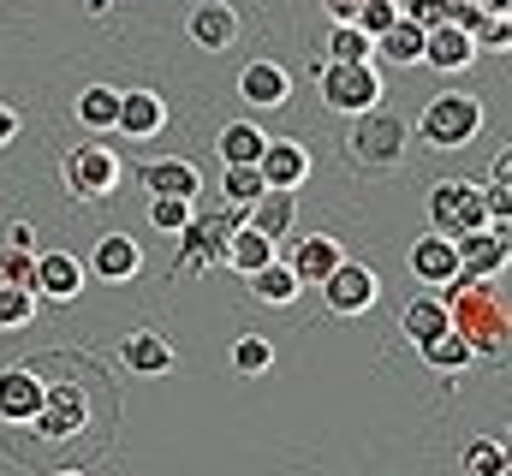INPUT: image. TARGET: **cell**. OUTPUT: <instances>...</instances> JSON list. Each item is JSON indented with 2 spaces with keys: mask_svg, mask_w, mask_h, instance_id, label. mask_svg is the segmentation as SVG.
<instances>
[{
  "mask_svg": "<svg viewBox=\"0 0 512 476\" xmlns=\"http://www.w3.org/2000/svg\"><path fill=\"white\" fill-rule=\"evenodd\" d=\"M435 298L447 304V322H453V334L471 346V357H501V346H507V298L489 304L483 280H471V274H459V280L441 286Z\"/></svg>",
  "mask_w": 512,
  "mask_h": 476,
  "instance_id": "obj_1",
  "label": "cell"
},
{
  "mask_svg": "<svg viewBox=\"0 0 512 476\" xmlns=\"http://www.w3.org/2000/svg\"><path fill=\"white\" fill-rule=\"evenodd\" d=\"M483 119H489L483 114V96H471V90H441V96L423 102L417 137H423L429 149H465V143H477Z\"/></svg>",
  "mask_w": 512,
  "mask_h": 476,
  "instance_id": "obj_2",
  "label": "cell"
},
{
  "mask_svg": "<svg viewBox=\"0 0 512 476\" xmlns=\"http://www.w3.org/2000/svg\"><path fill=\"white\" fill-rule=\"evenodd\" d=\"M489 227V197L483 185L471 179H441L429 191V233L441 238H465V233H483Z\"/></svg>",
  "mask_w": 512,
  "mask_h": 476,
  "instance_id": "obj_3",
  "label": "cell"
},
{
  "mask_svg": "<svg viewBox=\"0 0 512 476\" xmlns=\"http://www.w3.org/2000/svg\"><path fill=\"white\" fill-rule=\"evenodd\" d=\"M322 102L334 114H370L382 108V72L376 60H322Z\"/></svg>",
  "mask_w": 512,
  "mask_h": 476,
  "instance_id": "obj_4",
  "label": "cell"
},
{
  "mask_svg": "<svg viewBox=\"0 0 512 476\" xmlns=\"http://www.w3.org/2000/svg\"><path fill=\"white\" fill-rule=\"evenodd\" d=\"M60 173H66V191L78 197V203H102V197H114L120 191V155L108 149V143H78V149H66V161H60Z\"/></svg>",
  "mask_w": 512,
  "mask_h": 476,
  "instance_id": "obj_5",
  "label": "cell"
},
{
  "mask_svg": "<svg viewBox=\"0 0 512 476\" xmlns=\"http://www.w3.org/2000/svg\"><path fill=\"white\" fill-rule=\"evenodd\" d=\"M352 137H346V149H352V161L358 167H399V155H405V125L387 114V108H370V114H352Z\"/></svg>",
  "mask_w": 512,
  "mask_h": 476,
  "instance_id": "obj_6",
  "label": "cell"
},
{
  "mask_svg": "<svg viewBox=\"0 0 512 476\" xmlns=\"http://www.w3.org/2000/svg\"><path fill=\"white\" fill-rule=\"evenodd\" d=\"M30 423H36L48 441H66V435L90 429V399H84V387H72V381H48V387H42V405H36Z\"/></svg>",
  "mask_w": 512,
  "mask_h": 476,
  "instance_id": "obj_7",
  "label": "cell"
},
{
  "mask_svg": "<svg viewBox=\"0 0 512 476\" xmlns=\"http://www.w3.org/2000/svg\"><path fill=\"white\" fill-rule=\"evenodd\" d=\"M322 298H328V310L334 316H364V310H376V298H382V286H376V274L364 268V262H340L328 280H322Z\"/></svg>",
  "mask_w": 512,
  "mask_h": 476,
  "instance_id": "obj_8",
  "label": "cell"
},
{
  "mask_svg": "<svg viewBox=\"0 0 512 476\" xmlns=\"http://www.w3.org/2000/svg\"><path fill=\"white\" fill-rule=\"evenodd\" d=\"M256 173H262L268 191H298L310 179V149L298 137H268L262 155H256Z\"/></svg>",
  "mask_w": 512,
  "mask_h": 476,
  "instance_id": "obj_9",
  "label": "cell"
},
{
  "mask_svg": "<svg viewBox=\"0 0 512 476\" xmlns=\"http://www.w3.org/2000/svg\"><path fill=\"white\" fill-rule=\"evenodd\" d=\"M346 262V244L334 233H304V238H292V256H286V268L298 274V286H322L334 268Z\"/></svg>",
  "mask_w": 512,
  "mask_h": 476,
  "instance_id": "obj_10",
  "label": "cell"
},
{
  "mask_svg": "<svg viewBox=\"0 0 512 476\" xmlns=\"http://www.w3.org/2000/svg\"><path fill=\"white\" fill-rule=\"evenodd\" d=\"M30 292L36 298H54V304H72L84 292V262L72 250H54V256H36V274H30Z\"/></svg>",
  "mask_w": 512,
  "mask_h": 476,
  "instance_id": "obj_11",
  "label": "cell"
},
{
  "mask_svg": "<svg viewBox=\"0 0 512 476\" xmlns=\"http://www.w3.org/2000/svg\"><path fill=\"white\" fill-rule=\"evenodd\" d=\"M453 250H459V274H471V280H495L501 268H507V221H495V233H465L453 238Z\"/></svg>",
  "mask_w": 512,
  "mask_h": 476,
  "instance_id": "obj_12",
  "label": "cell"
},
{
  "mask_svg": "<svg viewBox=\"0 0 512 476\" xmlns=\"http://www.w3.org/2000/svg\"><path fill=\"white\" fill-rule=\"evenodd\" d=\"M185 30H191V42H197L203 54H227V48L239 42V12H233L227 0H203V6L185 18Z\"/></svg>",
  "mask_w": 512,
  "mask_h": 476,
  "instance_id": "obj_13",
  "label": "cell"
},
{
  "mask_svg": "<svg viewBox=\"0 0 512 476\" xmlns=\"http://www.w3.org/2000/svg\"><path fill=\"white\" fill-rule=\"evenodd\" d=\"M423 66H435V72H465V66H477L471 30H459V24H429V30H423Z\"/></svg>",
  "mask_w": 512,
  "mask_h": 476,
  "instance_id": "obj_14",
  "label": "cell"
},
{
  "mask_svg": "<svg viewBox=\"0 0 512 476\" xmlns=\"http://www.w3.org/2000/svg\"><path fill=\"white\" fill-rule=\"evenodd\" d=\"M42 375L36 369H0V423H30L36 417V405H42Z\"/></svg>",
  "mask_w": 512,
  "mask_h": 476,
  "instance_id": "obj_15",
  "label": "cell"
},
{
  "mask_svg": "<svg viewBox=\"0 0 512 476\" xmlns=\"http://www.w3.org/2000/svg\"><path fill=\"white\" fill-rule=\"evenodd\" d=\"M411 274L423 280V286H453L459 280V250H453V238L429 233L411 244Z\"/></svg>",
  "mask_w": 512,
  "mask_h": 476,
  "instance_id": "obj_16",
  "label": "cell"
},
{
  "mask_svg": "<svg viewBox=\"0 0 512 476\" xmlns=\"http://www.w3.org/2000/svg\"><path fill=\"white\" fill-rule=\"evenodd\" d=\"M161 125H167V102L155 90H120V114H114L120 137H155Z\"/></svg>",
  "mask_w": 512,
  "mask_h": 476,
  "instance_id": "obj_17",
  "label": "cell"
},
{
  "mask_svg": "<svg viewBox=\"0 0 512 476\" xmlns=\"http://www.w3.org/2000/svg\"><path fill=\"white\" fill-rule=\"evenodd\" d=\"M143 191H149V197H191V203H197L203 173H197L191 161H179V155H161V161L143 167Z\"/></svg>",
  "mask_w": 512,
  "mask_h": 476,
  "instance_id": "obj_18",
  "label": "cell"
},
{
  "mask_svg": "<svg viewBox=\"0 0 512 476\" xmlns=\"http://www.w3.org/2000/svg\"><path fill=\"white\" fill-rule=\"evenodd\" d=\"M239 96H245L251 108H280V102L292 96V78H286V66H274V60H251V66L239 72Z\"/></svg>",
  "mask_w": 512,
  "mask_h": 476,
  "instance_id": "obj_19",
  "label": "cell"
},
{
  "mask_svg": "<svg viewBox=\"0 0 512 476\" xmlns=\"http://www.w3.org/2000/svg\"><path fill=\"white\" fill-rule=\"evenodd\" d=\"M90 268H96L102 280H131V274L143 268V250H137V238H126V233H102L96 250H90Z\"/></svg>",
  "mask_w": 512,
  "mask_h": 476,
  "instance_id": "obj_20",
  "label": "cell"
},
{
  "mask_svg": "<svg viewBox=\"0 0 512 476\" xmlns=\"http://www.w3.org/2000/svg\"><path fill=\"white\" fill-rule=\"evenodd\" d=\"M245 280H251V298H256V304H274V310L298 304V292H304V286H298V274H292L280 256H274V262H262V268H251Z\"/></svg>",
  "mask_w": 512,
  "mask_h": 476,
  "instance_id": "obj_21",
  "label": "cell"
},
{
  "mask_svg": "<svg viewBox=\"0 0 512 476\" xmlns=\"http://www.w3.org/2000/svg\"><path fill=\"white\" fill-rule=\"evenodd\" d=\"M203 262H227V227L215 221H191L179 233V268H203Z\"/></svg>",
  "mask_w": 512,
  "mask_h": 476,
  "instance_id": "obj_22",
  "label": "cell"
},
{
  "mask_svg": "<svg viewBox=\"0 0 512 476\" xmlns=\"http://www.w3.org/2000/svg\"><path fill=\"white\" fill-rule=\"evenodd\" d=\"M120 357H126V369H137V375H167V369H173V346H167V334H155V328L126 334Z\"/></svg>",
  "mask_w": 512,
  "mask_h": 476,
  "instance_id": "obj_23",
  "label": "cell"
},
{
  "mask_svg": "<svg viewBox=\"0 0 512 476\" xmlns=\"http://www.w3.org/2000/svg\"><path fill=\"white\" fill-rule=\"evenodd\" d=\"M376 54H382L387 66H423V24L393 18L382 36H376Z\"/></svg>",
  "mask_w": 512,
  "mask_h": 476,
  "instance_id": "obj_24",
  "label": "cell"
},
{
  "mask_svg": "<svg viewBox=\"0 0 512 476\" xmlns=\"http://www.w3.org/2000/svg\"><path fill=\"white\" fill-rule=\"evenodd\" d=\"M262 262H274V238L256 233L251 221H239V227H227V268H239V274H251Z\"/></svg>",
  "mask_w": 512,
  "mask_h": 476,
  "instance_id": "obj_25",
  "label": "cell"
},
{
  "mask_svg": "<svg viewBox=\"0 0 512 476\" xmlns=\"http://www.w3.org/2000/svg\"><path fill=\"white\" fill-rule=\"evenodd\" d=\"M262 143H268V131H262L256 119H233V125L221 131V161H227V167H256Z\"/></svg>",
  "mask_w": 512,
  "mask_h": 476,
  "instance_id": "obj_26",
  "label": "cell"
},
{
  "mask_svg": "<svg viewBox=\"0 0 512 476\" xmlns=\"http://www.w3.org/2000/svg\"><path fill=\"white\" fill-rule=\"evenodd\" d=\"M399 328H405L411 346H423V340H435V334L453 328V322H447V304H441V298H411L405 316H399Z\"/></svg>",
  "mask_w": 512,
  "mask_h": 476,
  "instance_id": "obj_27",
  "label": "cell"
},
{
  "mask_svg": "<svg viewBox=\"0 0 512 476\" xmlns=\"http://www.w3.org/2000/svg\"><path fill=\"white\" fill-rule=\"evenodd\" d=\"M292 197L298 191H262L251 203V227L268 238H286V227H292Z\"/></svg>",
  "mask_w": 512,
  "mask_h": 476,
  "instance_id": "obj_28",
  "label": "cell"
},
{
  "mask_svg": "<svg viewBox=\"0 0 512 476\" xmlns=\"http://www.w3.org/2000/svg\"><path fill=\"white\" fill-rule=\"evenodd\" d=\"M114 114H120V90H114V84L78 90V119H84L90 131H114Z\"/></svg>",
  "mask_w": 512,
  "mask_h": 476,
  "instance_id": "obj_29",
  "label": "cell"
},
{
  "mask_svg": "<svg viewBox=\"0 0 512 476\" xmlns=\"http://www.w3.org/2000/svg\"><path fill=\"white\" fill-rule=\"evenodd\" d=\"M417 352H423V363H429V369H441V375H459V369L471 363V346H465L453 328H441V334H435V340H423Z\"/></svg>",
  "mask_w": 512,
  "mask_h": 476,
  "instance_id": "obj_30",
  "label": "cell"
},
{
  "mask_svg": "<svg viewBox=\"0 0 512 476\" xmlns=\"http://www.w3.org/2000/svg\"><path fill=\"white\" fill-rule=\"evenodd\" d=\"M197 221V203L191 197H149V227L155 233H185Z\"/></svg>",
  "mask_w": 512,
  "mask_h": 476,
  "instance_id": "obj_31",
  "label": "cell"
},
{
  "mask_svg": "<svg viewBox=\"0 0 512 476\" xmlns=\"http://www.w3.org/2000/svg\"><path fill=\"white\" fill-rule=\"evenodd\" d=\"M262 191H268V185H262L256 167H227V173H221V197H227V209H251Z\"/></svg>",
  "mask_w": 512,
  "mask_h": 476,
  "instance_id": "obj_32",
  "label": "cell"
},
{
  "mask_svg": "<svg viewBox=\"0 0 512 476\" xmlns=\"http://www.w3.org/2000/svg\"><path fill=\"white\" fill-rule=\"evenodd\" d=\"M328 60H376V42L358 24H334L328 30Z\"/></svg>",
  "mask_w": 512,
  "mask_h": 476,
  "instance_id": "obj_33",
  "label": "cell"
},
{
  "mask_svg": "<svg viewBox=\"0 0 512 476\" xmlns=\"http://www.w3.org/2000/svg\"><path fill=\"white\" fill-rule=\"evenodd\" d=\"M465 476H507V447L489 441V435H477L465 447Z\"/></svg>",
  "mask_w": 512,
  "mask_h": 476,
  "instance_id": "obj_34",
  "label": "cell"
},
{
  "mask_svg": "<svg viewBox=\"0 0 512 476\" xmlns=\"http://www.w3.org/2000/svg\"><path fill=\"white\" fill-rule=\"evenodd\" d=\"M30 316H36V292H30V286L0 280V328H24Z\"/></svg>",
  "mask_w": 512,
  "mask_h": 476,
  "instance_id": "obj_35",
  "label": "cell"
},
{
  "mask_svg": "<svg viewBox=\"0 0 512 476\" xmlns=\"http://www.w3.org/2000/svg\"><path fill=\"white\" fill-rule=\"evenodd\" d=\"M274 363V346L262 340V334H245V340H233V369L239 375H262Z\"/></svg>",
  "mask_w": 512,
  "mask_h": 476,
  "instance_id": "obj_36",
  "label": "cell"
},
{
  "mask_svg": "<svg viewBox=\"0 0 512 476\" xmlns=\"http://www.w3.org/2000/svg\"><path fill=\"white\" fill-rule=\"evenodd\" d=\"M393 18H399V6H393V0H358V12H352V24H358V30H364L370 42L382 36Z\"/></svg>",
  "mask_w": 512,
  "mask_h": 476,
  "instance_id": "obj_37",
  "label": "cell"
},
{
  "mask_svg": "<svg viewBox=\"0 0 512 476\" xmlns=\"http://www.w3.org/2000/svg\"><path fill=\"white\" fill-rule=\"evenodd\" d=\"M30 274H36V256H30V250H12V244H0V280H12V286H30Z\"/></svg>",
  "mask_w": 512,
  "mask_h": 476,
  "instance_id": "obj_38",
  "label": "cell"
},
{
  "mask_svg": "<svg viewBox=\"0 0 512 476\" xmlns=\"http://www.w3.org/2000/svg\"><path fill=\"white\" fill-rule=\"evenodd\" d=\"M6 244H12V250H36V227L12 221V227H6Z\"/></svg>",
  "mask_w": 512,
  "mask_h": 476,
  "instance_id": "obj_39",
  "label": "cell"
},
{
  "mask_svg": "<svg viewBox=\"0 0 512 476\" xmlns=\"http://www.w3.org/2000/svg\"><path fill=\"white\" fill-rule=\"evenodd\" d=\"M471 6H477L483 18H507V12H512V0H471Z\"/></svg>",
  "mask_w": 512,
  "mask_h": 476,
  "instance_id": "obj_40",
  "label": "cell"
},
{
  "mask_svg": "<svg viewBox=\"0 0 512 476\" xmlns=\"http://www.w3.org/2000/svg\"><path fill=\"white\" fill-rule=\"evenodd\" d=\"M12 137H18V114H12V108H0V149H6Z\"/></svg>",
  "mask_w": 512,
  "mask_h": 476,
  "instance_id": "obj_41",
  "label": "cell"
},
{
  "mask_svg": "<svg viewBox=\"0 0 512 476\" xmlns=\"http://www.w3.org/2000/svg\"><path fill=\"white\" fill-rule=\"evenodd\" d=\"M328 12H334V24H352V12H358V0H328Z\"/></svg>",
  "mask_w": 512,
  "mask_h": 476,
  "instance_id": "obj_42",
  "label": "cell"
},
{
  "mask_svg": "<svg viewBox=\"0 0 512 476\" xmlns=\"http://www.w3.org/2000/svg\"><path fill=\"white\" fill-rule=\"evenodd\" d=\"M54 476H84V471H54Z\"/></svg>",
  "mask_w": 512,
  "mask_h": 476,
  "instance_id": "obj_43",
  "label": "cell"
}]
</instances>
